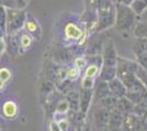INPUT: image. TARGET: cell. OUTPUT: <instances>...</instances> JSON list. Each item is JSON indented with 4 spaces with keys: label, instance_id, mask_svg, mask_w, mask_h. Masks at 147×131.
<instances>
[{
    "label": "cell",
    "instance_id": "obj_1",
    "mask_svg": "<svg viewBox=\"0 0 147 131\" xmlns=\"http://www.w3.org/2000/svg\"><path fill=\"white\" fill-rule=\"evenodd\" d=\"M141 66L137 61L119 57L117 78L124 83V85L127 88V92H141L146 90L143 82L137 76V70Z\"/></svg>",
    "mask_w": 147,
    "mask_h": 131
},
{
    "label": "cell",
    "instance_id": "obj_2",
    "mask_svg": "<svg viewBox=\"0 0 147 131\" xmlns=\"http://www.w3.org/2000/svg\"><path fill=\"white\" fill-rule=\"evenodd\" d=\"M117 8V18L114 27L117 33L127 37L131 33H133L135 26L137 24V14L131 8V6L123 5L121 2H115Z\"/></svg>",
    "mask_w": 147,
    "mask_h": 131
},
{
    "label": "cell",
    "instance_id": "obj_3",
    "mask_svg": "<svg viewBox=\"0 0 147 131\" xmlns=\"http://www.w3.org/2000/svg\"><path fill=\"white\" fill-rule=\"evenodd\" d=\"M117 60L119 56L115 50V46L112 41L105 42L102 55V63L100 70V80L109 82L117 78Z\"/></svg>",
    "mask_w": 147,
    "mask_h": 131
},
{
    "label": "cell",
    "instance_id": "obj_4",
    "mask_svg": "<svg viewBox=\"0 0 147 131\" xmlns=\"http://www.w3.org/2000/svg\"><path fill=\"white\" fill-rule=\"evenodd\" d=\"M28 13L24 9L7 8V35L19 33L24 27Z\"/></svg>",
    "mask_w": 147,
    "mask_h": 131
},
{
    "label": "cell",
    "instance_id": "obj_5",
    "mask_svg": "<svg viewBox=\"0 0 147 131\" xmlns=\"http://www.w3.org/2000/svg\"><path fill=\"white\" fill-rule=\"evenodd\" d=\"M97 12H98V25H97L96 34L102 33V32L109 30L112 26H114L115 18H117L115 5L104 8V9H100Z\"/></svg>",
    "mask_w": 147,
    "mask_h": 131
},
{
    "label": "cell",
    "instance_id": "obj_6",
    "mask_svg": "<svg viewBox=\"0 0 147 131\" xmlns=\"http://www.w3.org/2000/svg\"><path fill=\"white\" fill-rule=\"evenodd\" d=\"M64 34L69 41H74L76 43L81 44L82 39H85L86 37V34H88V32L86 31L85 27L84 29L80 27L75 22H68L64 26Z\"/></svg>",
    "mask_w": 147,
    "mask_h": 131
},
{
    "label": "cell",
    "instance_id": "obj_7",
    "mask_svg": "<svg viewBox=\"0 0 147 131\" xmlns=\"http://www.w3.org/2000/svg\"><path fill=\"white\" fill-rule=\"evenodd\" d=\"M81 22L84 27L86 29L88 34L90 35L96 34L97 25H98V12L91 8H85L84 12L81 14Z\"/></svg>",
    "mask_w": 147,
    "mask_h": 131
},
{
    "label": "cell",
    "instance_id": "obj_8",
    "mask_svg": "<svg viewBox=\"0 0 147 131\" xmlns=\"http://www.w3.org/2000/svg\"><path fill=\"white\" fill-rule=\"evenodd\" d=\"M108 83H109V88H110L111 95L115 96L119 100L126 96L127 88H126V86L124 85V83L119 78H114V79H112Z\"/></svg>",
    "mask_w": 147,
    "mask_h": 131
},
{
    "label": "cell",
    "instance_id": "obj_9",
    "mask_svg": "<svg viewBox=\"0 0 147 131\" xmlns=\"http://www.w3.org/2000/svg\"><path fill=\"white\" fill-rule=\"evenodd\" d=\"M24 29L25 31L30 33L32 36H34V38H40L42 35V27L38 23V21L31 14H28Z\"/></svg>",
    "mask_w": 147,
    "mask_h": 131
},
{
    "label": "cell",
    "instance_id": "obj_10",
    "mask_svg": "<svg viewBox=\"0 0 147 131\" xmlns=\"http://www.w3.org/2000/svg\"><path fill=\"white\" fill-rule=\"evenodd\" d=\"M18 105L13 100H7L2 105V116L5 119L13 120L18 116Z\"/></svg>",
    "mask_w": 147,
    "mask_h": 131
},
{
    "label": "cell",
    "instance_id": "obj_11",
    "mask_svg": "<svg viewBox=\"0 0 147 131\" xmlns=\"http://www.w3.org/2000/svg\"><path fill=\"white\" fill-rule=\"evenodd\" d=\"M19 41H20V53H24L31 48L34 41V36H32L26 31H22L21 33L19 32Z\"/></svg>",
    "mask_w": 147,
    "mask_h": 131
},
{
    "label": "cell",
    "instance_id": "obj_12",
    "mask_svg": "<svg viewBox=\"0 0 147 131\" xmlns=\"http://www.w3.org/2000/svg\"><path fill=\"white\" fill-rule=\"evenodd\" d=\"M85 3L87 8H91L96 11L115 5L113 0H85Z\"/></svg>",
    "mask_w": 147,
    "mask_h": 131
},
{
    "label": "cell",
    "instance_id": "obj_13",
    "mask_svg": "<svg viewBox=\"0 0 147 131\" xmlns=\"http://www.w3.org/2000/svg\"><path fill=\"white\" fill-rule=\"evenodd\" d=\"M91 88H82L80 94V108L82 112H86L88 110V107L90 105V100H91Z\"/></svg>",
    "mask_w": 147,
    "mask_h": 131
},
{
    "label": "cell",
    "instance_id": "obj_14",
    "mask_svg": "<svg viewBox=\"0 0 147 131\" xmlns=\"http://www.w3.org/2000/svg\"><path fill=\"white\" fill-rule=\"evenodd\" d=\"M133 35L135 36V38L147 41V22H137L133 31Z\"/></svg>",
    "mask_w": 147,
    "mask_h": 131
},
{
    "label": "cell",
    "instance_id": "obj_15",
    "mask_svg": "<svg viewBox=\"0 0 147 131\" xmlns=\"http://www.w3.org/2000/svg\"><path fill=\"white\" fill-rule=\"evenodd\" d=\"M131 8L140 17L145 12V10L147 9V0H134L131 5Z\"/></svg>",
    "mask_w": 147,
    "mask_h": 131
},
{
    "label": "cell",
    "instance_id": "obj_16",
    "mask_svg": "<svg viewBox=\"0 0 147 131\" xmlns=\"http://www.w3.org/2000/svg\"><path fill=\"white\" fill-rule=\"evenodd\" d=\"M97 96H98L99 98L101 100V98H103L105 96H108L109 93H110V88H109V83L107 81H102L99 83L98 87H97Z\"/></svg>",
    "mask_w": 147,
    "mask_h": 131
},
{
    "label": "cell",
    "instance_id": "obj_17",
    "mask_svg": "<svg viewBox=\"0 0 147 131\" xmlns=\"http://www.w3.org/2000/svg\"><path fill=\"white\" fill-rule=\"evenodd\" d=\"M0 30L1 35H7V8L0 6Z\"/></svg>",
    "mask_w": 147,
    "mask_h": 131
},
{
    "label": "cell",
    "instance_id": "obj_18",
    "mask_svg": "<svg viewBox=\"0 0 147 131\" xmlns=\"http://www.w3.org/2000/svg\"><path fill=\"white\" fill-rule=\"evenodd\" d=\"M99 71H100V66L97 63H91L89 66H87L86 71H85V76L87 79H94V76L98 74Z\"/></svg>",
    "mask_w": 147,
    "mask_h": 131
},
{
    "label": "cell",
    "instance_id": "obj_19",
    "mask_svg": "<svg viewBox=\"0 0 147 131\" xmlns=\"http://www.w3.org/2000/svg\"><path fill=\"white\" fill-rule=\"evenodd\" d=\"M10 78H11V72H10V70L6 67H3V68L0 69V82H1V88L6 85L8 81L10 80Z\"/></svg>",
    "mask_w": 147,
    "mask_h": 131
},
{
    "label": "cell",
    "instance_id": "obj_20",
    "mask_svg": "<svg viewBox=\"0 0 147 131\" xmlns=\"http://www.w3.org/2000/svg\"><path fill=\"white\" fill-rule=\"evenodd\" d=\"M80 69H78L77 67H73V68H69L67 70V78L70 81H75L76 79H78L80 75Z\"/></svg>",
    "mask_w": 147,
    "mask_h": 131
},
{
    "label": "cell",
    "instance_id": "obj_21",
    "mask_svg": "<svg viewBox=\"0 0 147 131\" xmlns=\"http://www.w3.org/2000/svg\"><path fill=\"white\" fill-rule=\"evenodd\" d=\"M137 76L140 78V80L143 82L144 86L146 87V90H147V70L140 67L138 70H137Z\"/></svg>",
    "mask_w": 147,
    "mask_h": 131
},
{
    "label": "cell",
    "instance_id": "obj_22",
    "mask_svg": "<svg viewBox=\"0 0 147 131\" xmlns=\"http://www.w3.org/2000/svg\"><path fill=\"white\" fill-rule=\"evenodd\" d=\"M87 66V60L85 57H78L76 60H75V67H77L78 69L82 70L85 69Z\"/></svg>",
    "mask_w": 147,
    "mask_h": 131
},
{
    "label": "cell",
    "instance_id": "obj_23",
    "mask_svg": "<svg viewBox=\"0 0 147 131\" xmlns=\"http://www.w3.org/2000/svg\"><path fill=\"white\" fill-rule=\"evenodd\" d=\"M68 107H69V104H68V102L66 100H61L58 103V105L56 107V110L58 112H61V114H64V112H67Z\"/></svg>",
    "mask_w": 147,
    "mask_h": 131
},
{
    "label": "cell",
    "instance_id": "obj_24",
    "mask_svg": "<svg viewBox=\"0 0 147 131\" xmlns=\"http://www.w3.org/2000/svg\"><path fill=\"white\" fill-rule=\"evenodd\" d=\"M117 2H121L123 5H127V6H131L132 5V2L134 1V0H117Z\"/></svg>",
    "mask_w": 147,
    "mask_h": 131
}]
</instances>
